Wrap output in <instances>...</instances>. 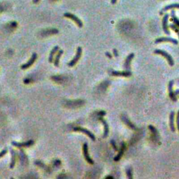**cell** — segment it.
<instances>
[{"label":"cell","mask_w":179,"mask_h":179,"mask_svg":"<svg viewBox=\"0 0 179 179\" xmlns=\"http://www.w3.org/2000/svg\"><path fill=\"white\" fill-rule=\"evenodd\" d=\"M34 144V140H30V141H27L26 142H22V143H19V142H12L11 144L13 146H15V147L17 148H28L30 147V146H33Z\"/></svg>","instance_id":"obj_7"},{"label":"cell","mask_w":179,"mask_h":179,"mask_svg":"<svg viewBox=\"0 0 179 179\" xmlns=\"http://www.w3.org/2000/svg\"><path fill=\"white\" fill-rule=\"evenodd\" d=\"M125 171H126L127 179H133V172H132V168L131 167H127Z\"/></svg>","instance_id":"obj_22"},{"label":"cell","mask_w":179,"mask_h":179,"mask_svg":"<svg viewBox=\"0 0 179 179\" xmlns=\"http://www.w3.org/2000/svg\"><path fill=\"white\" fill-rule=\"evenodd\" d=\"M117 0H111V4H115L116 3Z\"/></svg>","instance_id":"obj_33"},{"label":"cell","mask_w":179,"mask_h":179,"mask_svg":"<svg viewBox=\"0 0 179 179\" xmlns=\"http://www.w3.org/2000/svg\"><path fill=\"white\" fill-rule=\"evenodd\" d=\"M121 120H122V121H123V123H125L127 127H130L131 130H137V127H136L135 125H134V123H132V122L130 121V120L129 119L128 117H127L126 115H125V114L122 115V116H121Z\"/></svg>","instance_id":"obj_12"},{"label":"cell","mask_w":179,"mask_h":179,"mask_svg":"<svg viewBox=\"0 0 179 179\" xmlns=\"http://www.w3.org/2000/svg\"><path fill=\"white\" fill-rule=\"evenodd\" d=\"M162 42H170L171 44H173V45H177L178 44V41L176 40V39H173V38H170V37H160V38H157V39H155V44H159V43Z\"/></svg>","instance_id":"obj_8"},{"label":"cell","mask_w":179,"mask_h":179,"mask_svg":"<svg viewBox=\"0 0 179 179\" xmlns=\"http://www.w3.org/2000/svg\"><path fill=\"white\" fill-rule=\"evenodd\" d=\"M64 16H65V18H69V19H71V20H73V21L76 22V24L78 25V27H83L82 21L78 18V17L76 16V15L72 14V13H65V14H64Z\"/></svg>","instance_id":"obj_6"},{"label":"cell","mask_w":179,"mask_h":179,"mask_svg":"<svg viewBox=\"0 0 179 179\" xmlns=\"http://www.w3.org/2000/svg\"><path fill=\"white\" fill-rule=\"evenodd\" d=\"M11 179H14L13 178H11Z\"/></svg>","instance_id":"obj_36"},{"label":"cell","mask_w":179,"mask_h":179,"mask_svg":"<svg viewBox=\"0 0 179 179\" xmlns=\"http://www.w3.org/2000/svg\"><path fill=\"white\" fill-rule=\"evenodd\" d=\"M169 27L177 34V35H178V37L179 38V27H177L175 24H171V25H169Z\"/></svg>","instance_id":"obj_25"},{"label":"cell","mask_w":179,"mask_h":179,"mask_svg":"<svg viewBox=\"0 0 179 179\" xmlns=\"http://www.w3.org/2000/svg\"><path fill=\"white\" fill-rule=\"evenodd\" d=\"M171 20H173V24H175L177 27H179V19L177 18V16L176 15V12L174 10H172L171 12Z\"/></svg>","instance_id":"obj_21"},{"label":"cell","mask_w":179,"mask_h":179,"mask_svg":"<svg viewBox=\"0 0 179 179\" xmlns=\"http://www.w3.org/2000/svg\"><path fill=\"white\" fill-rule=\"evenodd\" d=\"M60 50V48L59 46H55L54 48L52 49V51H51V53H50V56H49V61L50 63H52L53 62V57H54L55 54H56L57 51H58Z\"/></svg>","instance_id":"obj_20"},{"label":"cell","mask_w":179,"mask_h":179,"mask_svg":"<svg viewBox=\"0 0 179 179\" xmlns=\"http://www.w3.org/2000/svg\"><path fill=\"white\" fill-rule=\"evenodd\" d=\"M169 15L168 13H166L164 15L162 18V29L164 32L166 34H168V35H170L171 34V32H170L168 28V20H169Z\"/></svg>","instance_id":"obj_10"},{"label":"cell","mask_w":179,"mask_h":179,"mask_svg":"<svg viewBox=\"0 0 179 179\" xmlns=\"http://www.w3.org/2000/svg\"><path fill=\"white\" fill-rule=\"evenodd\" d=\"M111 74L114 76H124V77H129L132 76V72L130 71H112Z\"/></svg>","instance_id":"obj_15"},{"label":"cell","mask_w":179,"mask_h":179,"mask_svg":"<svg viewBox=\"0 0 179 179\" xmlns=\"http://www.w3.org/2000/svg\"><path fill=\"white\" fill-rule=\"evenodd\" d=\"M64 53V51H62V50L60 49L59 51H58V53L57 54L56 56V59H55V61H54V65L56 67H59V65H60V58H61V56H62V54Z\"/></svg>","instance_id":"obj_19"},{"label":"cell","mask_w":179,"mask_h":179,"mask_svg":"<svg viewBox=\"0 0 179 179\" xmlns=\"http://www.w3.org/2000/svg\"><path fill=\"white\" fill-rule=\"evenodd\" d=\"M34 164H37V165H39V166H40V167H43V169H44L45 170H46V171H49V172H51L50 171V169H49V168L48 167H46V165H45L44 163L43 162H39V161H36L35 162H34Z\"/></svg>","instance_id":"obj_24"},{"label":"cell","mask_w":179,"mask_h":179,"mask_svg":"<svg viewBox=\"0 0 179 179\" xmlns=\"http://www.w3.org/2000/svg\"><path fill=\"white\" fill-rule=\"evenodd\" d=\"M148 129H149V130L152 132V134H153V136H154L155 140H158L160 138L159 132H158V131L157 130V129L155 128V127L154 126H153V125H148Z\"/></svg>","instance_id":"obj_18"},{"label":"cell","mask_w":179,"mask_h":179,"mask_svg":"<svg viewBox=\"0 0 179 179\" xmlns=\"http://www.w3.org/2000/svg\"><path fill=\"white\" fill-rule=\"evenodd\" d=\"M106 114V111H99V112H98V115H99V117H103V116H104Z\"/></svg>","instance_id":"obj_29"},{"label":"cell","mask_w":179,"mask_h":179,"mask_svg":"<svg viewBox=\"0 0 179 179\" xmlns=\"http://www.w3.org/2000/svg\"><path fill=\"white\" fill-rule=\"evenodd\" d=\"M176 125H177V129H178L179 132V110L177 113V116H176Z\"/></svg>","instance_id":"obj_27"},{"label":"cell","mask_w":179,"mask_h":179,"mask_svg":"<svg viewBox=\"0 0 179 179\" xmlns=\"http://www.w3.org/2000/svg\"><path fill=\"white\" fill-rule=\"evenodd\" d=\"M154 53L157 55H160V56H163L164 58H166L167 60L169 65H170L171 67H173L174 65V61H173V58L171 56V55L169 54L167 52H166L165 51H163V50L160 49H155L154 51Z\"/></svg>","instance_id":"obj_1"},{"label":"cell","mask_w":179,"mask_h":179,"mask_svg":"<svg viewBox=\"0 0 179 179\" xmlns=\"http://www.w3.org/2000/svg\"><path fill=\"white\" fill-rule=\"evenodd\" d=\"M74 131H75V132H82V133H84L85 134H86V135H87L90 139H92L93 142H94V141L96 140L95 136H94V134L90 132V131L87 130V129L78 127H74Z\"/></svg>","instance_id":"obj_5"},{"label":"cell","mask_w":179,"mask_h":179,"mask_svg":"<svg viewBox=\"0 0 179 179\" xmlns=\"http://www.w3.org/2000/svg\"><path fill=\"white\" fill-rule=\"evenodd\" d=\"M81 56H82V48L80 47V46H79V47H78V49H77L76 53V56L74 58V59L67 64L68 66L69 67H73L74 65H76V64L78 62V60H80Z\"/></svg>","instance_id":"obj_3"},{"label":"cell","mask_w":179,"mask_h":179,"mask_svg":"<svg viewBox=\"0 0 179 179\" xmlns=\"http://www.w3.org/2000/svg\"><path fill=\"white\" fill-rule=\"evenodd\" d=\"M110 143H111V144L112 147L113 148V149H114L115 151H118V146H117V145H116V142H115V141L113 140V139H111V142H110Z\"/></svg>","instance_id":"obj_26"},{"label":"cell","mask_w":179,"mask_h":179,"mask_svg":"<svg viewBox=\"0 0 179 179\" xmlns=\"http://www.w3.org/2000/svg\"><path fill=\"white\" fill-rule=\"evenodd\" d=\"M173 8H179V4H169V5H167V6H165L164 8H162V9L160 11V14L162 15V14L164 12H166L168 10H170V9H173Z\"/></svg>","instance_id":"obj_17"},{"label":"cell","mask_w":179,"mask_h":179,"mask_svg":"<svg viewBox=\"0 0 179 179\" xmlns=\"http://www.w3.org/2000/svg\"><path fill=\"white\" fill-rule=\"evenodd\" d=\"M134 58V53H132L127 57L126 60H125V63H124L123 68L125 69V71H130L131 69V62Z\"/></svg>","instance_id":"obj_11"},{"label":"cell","mask_w":179,"mask_h":179,"mask_svg":"<svg viewBox=\"0 0 179 179\" xmlns=\"http://www.w3.org/2000/svg\"><path fill=\"white\" fill-rule=\"evenodd\" d=\"M11 164H10V168L13 169L14 167L15 164V153L14 152V151L13 150H11Z\"/></svg>","instance_id":"obj_23"},{"label":"cell","mask_w":179,"mask_h":179,"mask_svg":"<svg viewBox=\"0 0 179 179\" xmlns=\"http://www.w3.org/2000/svg\"><path fill=\"white\" fill-rule=\"evenodd\" d=\"M176 85H179V79H177L176 80Z\"/></svg>","instance_id":"obj_35"},{"label":"cell","mask_w":179,"mask_h":179,"mask_svg":"<svg viewBox=\"0 0 179 179\" xmlns=\"http://www.w3.org/2000/svg\"><path fill=\"white\" fill-rule=\"evenodd\" d=\"M83 156L85 157V160L87 161V162H88L90 164H94V160L90 157L89 155L87 143H84L83 146Z\"/></svg>","instance_id":"obj_2"},{"label":"cell","mask_w":179,"mask_h":179,"mask_svg":"<svg viewBox=\"0 0 179 179\" xmlns=\"http://www.w3.org/2000/svg\"><path fill=\"white\" fill-rule=\"evenodd\" d=\"M106 56H107L108 58H110V59H111V58H112V56H111V54L110 53H108V52L106 53Z\"/></svg>","instance_id":"obj_31"},{"label":"cell","mask_w":179,"mask_h":179,"mask_svg":"<svg viewBox=\"0 0 179 179\" xmlns=\"http://www.w3.org/2000/svg\"><path fill=\"white\" fill-rule=\"evenodd\" d=\"M6 153H7V150L6 149H4L2 151H1V152H0V158L2 157L3 156H4L6 154Z\"/></svg>","instance_id":"obj_28"},{"label":"cell","mask_w":179,"mask_h":179,"mask_svg":"<svg viewBox=\"0 0 179 179\" xmlns=\"http://www.w3.org/2000/svg\"><path fill=\"white\" fill-rule=\"evenodd\" d=\"M173 85H174V80H171L168 83V91H169V96L170 99H171L172 101H177V97L175 95L174 92H173Z\"/></svg>","instance_id":"obj_4"},{"label":"cell","mask_w":179,"mask_h":179,"mask_svg":"<svg viewBox=\"0 0 179 179\" xmlns=\"http://www.w3.org/2000/svg\"><path fill=\"white\" fill-rule=\"evenodd\" d=\"M113 54H114V56L115 57H118V51H117L116 49H113Z\"/></svg>","instance_id":"obj_30"},{"label":"cell","mask_w":179,"mask_h":179,"mask_svg":"<svg viewBox=\"0 0 179 179\" xmlns=\"http://www.w3.org/2000/svg\"><path fill=\"white\" fill-rule=\"evenodd\" d=\"M37 54L34 53L32 54V56H31V58L28 60V62L22 65L21 69L24 70V69H27L30 68V67L34 63V62L37 60Z\"/></svg>","instance_id":"obj_9"},{"label":"cell","mask_w":179,"mask_h":179,"mask_svg":"<svg viewBox=\"0 0 179 179\" xmlns=\"http://www.w3.org/2000/svg\"><path fill=\"white\" fill-rule=\"evenodd\" d=\"M125 148H126V146H125V144L124 142H122L121 144V146H120V149L118 151V155L115 157H114V161L115 162H118L119 161L120 159H121V157H123L124 153H125Z\"/></svg>","instance_id":"obj_13"},{"label":"cell","mask_w":179,"mask_h":179,"mask_svg":"<svg viewBox=\"0 0 179 179\" xmlns=\"http://www.w3.org/2000/svg\"><path fill=\"white\" fill-rule=\"evenodd\" d=\"M39 1H40V0H33V2L34 3V4H37V3L39 2Z\"/></svg>","instance_id":"obj_34"},{"label":"cell","mask_w":179,"mask_h":179,"mask_svg":"<svg viewBox=\"0 0 179 179\" xmlns=\"http://www.w3.org/2000/svg\"><path fill=\"white\" fill-rule=\"evenodd\" d=\"M174 116H175V113L174 111H171L169 115V127L170 129H171V132H174L176 130L175 128V125H174Z\"/></svg>","instance_id":"obj_16"},{"label":"cell","mask_w":179,"mask_h":179,"mask_svg":"<svg viewBox=\"0 0 179 179\" xmlns=\"http://www.w3.org/2000/svg\"><path fill=\"white\" fill-rule=\"evenodd\" d=\"M99 120H100L101 123H102L103 125H104V134H103V138L105 139L108 137V133H109V127H108L107 122H106L102 117H99Z\"/></svg>","instance_id":"obj_14"},{"label":"cell","mask_w":179,"mask_h":179,"mask_svg":"<svg viewBox=\"0 0 179 179\" xmlns=\"http://www.w3.org/2000/svg\"><path fill=\"white\" fill-rule=\"evenodd\" d=\"M174 94L176 96L177 95H179V89H176V90L174 91Z\"/></svg>","instance_id":"obj_32"}]
</instances>
